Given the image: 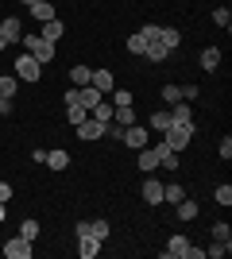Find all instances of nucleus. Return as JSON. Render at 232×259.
<instances>
[{"label": "nucleus", "instance_id": "obj_42", "mask_svg": "<svg viewBox=\"0 0 232 259\" xmlns=\"http://www.w3.org/2000/svg\"><path fill=\"white\" fill-rule=\"evenodd\" d=\"M0 51H8V35L0 31Z\"/></svg>", "mask_w": 232, "mask_h": 259}, {"label": "nucleus", "instance_id": "obj_24", "mask_svg": "<svg viewBox=\"0 0 232 259\" xmlns=\"http://www.w3.org/2000/svg\"><path fill=\"white\" fill-rule=\"evenodd\" d=\"M109 232H112V228H109V221H105V217H101V221H89V236H93V240H101V244H105V240H109Z\"/></svg>", "mask_w": 232, "mask_h": 259}, {"label": "nucleus", "instance_id": "obj_15", "mask_svg": "<svg viewBox=\"0 0 232 259\" xmlns=\"http://www.w3.org/2000/svg\"><path fill=\"white\" fill-rule=\"evenodd\" d=\"M47 166H51V170H66L70 166V151H62V147H55V151H47Z\"/></svg>", "mask_w": 232, "mask_h": 259}, {"label": "nucleus", "instance_id": "obj_41", "mask_svg": "<svg viewBox=\"0 0 232 259\" xmlns=\"http://www.w3.org/2000/svg\"><path fill=\"white\" fill-rule=\"evenodd\" d=\"M0 201H4V205L12 201V186H8V182H0Z\"/></svg>", "mask_w": 232, "mask_h": 259}, {"label": "nucleus", "instance_id": "obj_18", "mask_svg": "<svg viewBox=\"0 0 232 259\" xmlns=\"http://www.w3.org/2000/svg\"><path fill=\"white\" fill-rule=\"evenodd\" d=\"M101 97H105V93H97L93 85H81V89H77V105H81V108H93Z\"/></svg>", "mask_w": 232, "mask_h": 259}, {"label": "nucleus", "instance_id": "obj_38", "mask_svg": "<svg viewBox=\"0 0 232 259\" xmlns=\"http://www.w3.org/2000/svg\"><path fill=\"white\" fill-rule=\"evenodd\" d=\"M140 35H144V39H151V43H155V39H159V23H147V27H140Z\"/></svg>", "mask_w": 232, "mask_h": 259}, {"label": "nucleus", "instance_id": "obj_34", "mask_svg": "<svg viewBox=\"0 0 232 259\" xmlns=\"http://www.w3.org/2000/svg\"><path fill=\"white\" fill-rule=\"evenodd\" d=\"M213 197H217V205H232V186H228V182L217 186V190H213Z\"/></svg>", "mask_w": 232, "mask_h": 259}, {"label": "nucleus", "instance_id": "obj_17", "mask_svg": "<svg viewBox=\"0 0 232 259\" xmlns=\"http://www.w3.org/2000/svg\"><path fill=\"white\" fill-rule=\"evenodd\" d=\"M27 8H31V16H35L39 23L55 20V4H51V0H35V4H27Z\"/></svg>", "mask_w": 232, "mask_h": 259}, {"label": "nucleus", "instance_id": "obj_30", "mask_svg": "<svg viewBox=\"0 0 232 259\" xmlns=\"http://www.w3.org/2000/svg\"><path fill=\"white\" fill-rule=\"evenodd\" d=\"M89 74H93V70H89V66H74V70H70V77H74V89L89 85Z\"/></svg>", "mask_w": 232, "mask_h": 259}, {"label": "nucleus", "instance_id": "obj_27", "mask_svg": "<svg viewBox=\"0 0 232 259\" xmlns=\"http://www.w3.org/2000/svg\"><path fill=\"white\" fill-rule=\"evenodd\" d=\"M16 85H20V77H16V74H0V97H8V101H12Z\"/></svg>", "mask_w": 232, "mask_h": 259}, {"label": "nucleus", "instance_id": "obj_31", "mask_svg": "<svg viewBox=\"0 0 232 259\" xmlns=\"http://www.w3.org/2000/svg\"><path fill=\"white\" fill-rule=\"evenodd\" d=\"M85 116H89V108H81V105H66V120L74 124V128H77V124H81Z\"/></svg>", "mask_w": 232, "mask_h": 259}, {"label": "nucleus", "instance_id": "obj_26", "mask_svg": "<svg viewBox=\"0 0 232 259\" xmlns=\"http://www.w3.org/2000/svg\"><path fill=\"white\" fill-rule=\"evenodd\" d=\"M174 209H178V221H194L198 217V201H190V197H182Z\"/></svg>", "mask_w": 232, "mask_h": 259}, {"label": "nucleus", "instance_id": "obj_21", "mask_svg": "<svg viewBox=\"0 0 232 259\" xmlns=\"http://www.w3.org/2000/svg\"><path fill=\"white\" fill-rule=\"evenodd\" d=\"M77 251H81V259H93L101 251V240H93V236H77Z\"/></svg>", "mask_w": 232, "mask_h": 259}, {"label": "nucleus", "instance_id": "obj_33", "mask_svg": "<svg viewBox=\"0 0 232 259\" xmlns=\"http://www.w3.org/2000/svg\"><path fill=\"white\" fill-rule=\"evenodd\" d=\"M182 101V85H163V105H178Z\"/></svg>", "mask_w": 232, "mask_h": 259}, {"label": "nucleus", "instance_id": "obj_2", "mask_svg": "<svg viewBox=\"0 0 232 259\" xmlns=\"http://www.w3.org/2000/svg\"><path fill=\"white\" fill-rule=\"evenodd\" d=\"M12 74L20 77V81H39V77H43V62H35L31 54L23 51L20 58H16V62H12Z\"/></svg>", "mask_w": 232, "mask_h": 259}, {"label": "nucleus", "instance_id": "obj_28", "mask_svg": "<svg viewBox=\"0 0 232 259\" xmlns=\"http://www.w3.org/2000/svg\"><path fill=\"white\" fill-rule=\"evenodd\" d=\"M112 120L128 128V124H135V108H132V105H120V108H116V112H112Z\"/></svg>", "mask_w": 232, "mask_h": 259}, {"label": "nucleus", "instance_id": "obj_20", "mask_svg": "<svg viewBox=\"0 0 232 259\" xmlns=\"http://www.w3.org/2000/svg\"><path fill=\"white\" fill-rule=\"evenodd\" d=\"M144 58H147V62H166V58H170V51H166V47L159 43V39H155V43H147Z\"/></svg>", "mask_w": 232, "mask_h": 259}, {"label": "nucleus", "instance_id": "obj_6", "mask_svg": "<svg viewBox=\"0 0 232 259\" xmlns=\"http://www.w3.org/2000/svg\"><path fill=\"white\" fill-rule=\"evenodd\" d=\"M101 136H105V124H97L93 116H85L81 124H77V140L81 143H93V140H101Z\"/></svg>", "mask_w": 232, "mask_h": 259}, {"label": "nucleus", "instance_id": "obj_4", "mask_svg": "<svg viewBox=\"0 0 232 259\" xmlns=\"http://www.w3.org/2000/svg\"><path fill=\"white\" fill-rule=\"evenodd\" d=\"M190 140H194V128H182V124H170V128L163 132V143L170 151H186Z\"/></svg>", "mask_w": 232, "mask_h": 259}, {"label": "nucleus", "instance_id": "obj_36", "mask_svg": "<svg viewBox=\"0 0 232 259\" xmlns=\"http://www.w3.org/2000/svg\"><path fill=\"white\" fill-rule=\"evenodd\" d=\"M112 105L120 108V105H132V93L128 89H112Z\"/></svg>", "mask_w": 232, "mask_h": 259}, {"label": "nucleus", "instance_id": "obj_32", "mask_svg": "<svg viewBox=\"0 0 232 259\" xmlns=\"http://www.w3.org/2000/svg\"><path fill=\"white\" fill-rule=\"evenodd\" d=\"M147 43H151V39H144V35L135 31V35H132V39H128V51H132V54H140V58H144V51H147Z\"/></svg>", "mask_w": 232, "mask_h": 259}, {"label": "nucleus", "instance_id": "obj_3", "mask_svg": "<svg viewBox=\"0 0 232 259\" xmlns=\"http://www.w3.org/2000/svg\"><path fill=\"white\" fill-rule=\"evenodd\" d=\"M23 47L35 62H55V43H47L43 35H23Z\"/></svg>", "mask_w": 232, "mask_h": 259}, {"label": "nucleus", "instance_id": "obj_35", "mask_svg": "<svg viewBox=\"0 0 232 259\" xmlns=\"http://www.w3.org/2000/svg\"><path fill=\"white\" fill-rule=\"evenodd\" d=\"M213 23L228 31V27H232V12H228V8H217V12H213Z\"/></svg>", "mask_w": 232, "mask_h": 259}, {"label": "nucleus", "instance_id": "obj_11", "mask_svg": "<svg viewBox=\"0 0 232 259\" xmlns=\"http://www.w3.org/2000/svg\"><path fill=\"white\" fill-rule=\"evenodd\" d=\"M39 35H43L47 43H58V39L66 35V23H62V20L55 16V20H47V23H43V31H39Z\"/></svg>", "mask_w": 232, "mask_h": 259}, {"label": "nucleus", "instance_id": "obj_22", "mask_svg": "<svg viewBox=\"0 0 232 259\" xmlns=\"http://www.w3.org/2000/svg\"><path fill=\"white\" fill-rule=\"evenodd\" d=\"M147 124H151L155 132H166V128H170V108H155V112H151V120H147Z\"/></svg>", "mask_w": 232, "mask_h": 259}, {"label": "nucleus", "instance_id": "obj_19", "mask_svg": "<svg viewBox=\"0 0 232 259\" xmlns=\"http://www.w3.org/2000/svg\"><path fill=\"white\" fill-rule=\"evenodd\" d=\"M182 197H186V186H182V182H166V186H163V201H170V205H178Z\"/></svg>", "mask_w": 232, "mask_h": 259}, {"label": "nucleus", "instance_id": "obj_13", "mask_svg": "<svg viewBox=\"0 0 232 259\" xmlns=\"http://www.w3.org/2000/svg\"><path fill=\"white\" fill-rule=\"evenodd\" d=\"M112 112H116V105H112V101H105V97H101L97 105L89 108V116L97 120V124H109V120H112Z\"/></svg>", "mask_w": 232, "mask_h": 259}, {"label": "nucleus", "instance_id": "obj_44", "mask_svg": "<svg viewBox=\"0 0 232 259\" xmlns=\"http://www.w3.org/2000/svg\"><path fill=\"white\" fill-rule=\"evenodd\" d=\"M23 4H35V0H23Z\"/></svg>", "mask_w": 232, "mask_h": 259}, {"label": "nucleus", "instance_id": "obj_23", "mask_svg": "<svg viewBox=\"0 0 232 259\" xmlns=\"http://www.w3.org/2000/svg\"><path fill=\"white\" fill-rule=\"evenodd\" d=\"M159 166H166V170H178V151H170L166 143H159Z\"/></svg>", "mask_w": 232, "mask_h": 259}, {"label": "nucleus", "instance_id": "obj_43", "mask_svg": "<svg viewBox=\"0 0 232 259\" xmlns=\"http://www.w3.org/2000/svg\"><path fill=\"white\" fill-rule=\"evenodd\" d=\"M4 213H8V209H4V201H0V221H8V217H4Z\"/></svg>", "mask_w": 232, "mask_h": 259}, {"label": "nucleus", "instance_id": "obj_29", "mask_svg": "<svg viewBox=\"0 0 232 259\" xmlns=\"http://www.w3.org/2000/svg\"><path fill=\"white\" fill-rule=\"evenodd\" d=\"M20 236H23V240H31V244L39 240V221H35V217H27V221L20 225Z\"/></svg>", "mask_w": 232, "mask_h": 259}, {"label": "nucleus", "instance_id": "obj_8", "mask_svg": "<svg viewBox=\"0 0 232 259\" xmlns=\"http://www.w3.org/2000/svg\"><path fill=\"white\" fill-rule=\"evenodd\" d=\"M120 140L128 143L132 151H140V147H147V128H144V124H128V128H124V136H120Z\"/></svg>", "mask_w": 232, "mask_h": 259}, {"label": "nucleus", "instance_id": "obj_12", "mask_svg": "<svg viewBox=\"0 0 232 259\" xmlns=\"http://www.w3.org/2000/svg\"><path fill=\"white\" fill-rule=\"evenodd\" d=\"M159 43H163L166 51L174 54L178 47H182V31H178V27H159Z\"/></svg>", "mask_w": 232, "mask_h": 259}, {"label": "nucleus", "instance_id": "obj_9", "mask_svg": "<svg viewBox=\"0 0 232 259\" xmlns=\"http://www.w3.org/2000/svg\"><path fill=\"white\" fill-rule=\"evenodd\" d=\"M140 194H144L147 205H163V182H159V178H151V174L144 178V190H140Z\"/></svg>", "mask_w": 232, "mask_h": 259}, {"label": "nucleus", "instance_id": "obj_1", "mask_svg": "<svg viewBox=\"0 0 232 259\" xmlns=\"http://www.w3.org/2000/svg\"><path fill=\"white\" fill-rule=\"evenodd\" d=\"M205 255V248H194V240L186 236H170L163 248V259H201Z\"/></svg>", "mask_w": 232, "mask_h": 259}, {"label": "nucleus", "instance_id": "obj_16", "mask_svg": "<svg viewBox=\"0 0 232 259\" xmlns=\"http://www.w3.org/2000/svg\"><path fill=\"white\" fill-rule=\"evenodd\" d=\"M159 166V147H140V170L151 174Z\"/></svg>", "mask_w": 232, "mask_h": 259}, {"label": "nucleus", "instance_id": "obj_25", "mask_svg": "<svg viewBox=\"0 0 232 259\" xmlns=\"http://www.w3.org/2000/svg\"><path fill=\"white\" fill-rule=\"evenodd\" d=\"M217 66H221V51H217V47H205V51H201V70H217Z\"/></svg>", "mask_w": 232, "mask_h": 259}, {"label": "nucleus", "instance_id": "obj_40", "mask_svg": "<svg viewBox=\"0 0 232 259\" xmlns=\"http://www.w3.org/2000/svg\"><path fill=\"white\" fill-rule=\"evenodd\" d=\"M221 159H232V140H228V136L221 140Z\"/></svg>", "mask_w": 232, "mask_h": 259}, {"label": "nucleus", "instance_id": "obj_39", "mask_svg": "<svg viewBox=\"0 0 232 259\" xmlns=\"http://www.w3.org/2000/svg\"><path fill=\"white\" fill-rule=\"evenodd\" d=\"M198 93H201L198 85H186V89H182V101H190V105H194V101H198Z\"/></svg>", "mask_w": 232, "mask_h": 259}, {"label": "nucleus", "instance_id": "obj_5", "mask_svg": "<svg viewBox=\"0 0 232 259\" xmlns=\"http://www.w3.org/2000/svg\"><path fill=\"white\" fill-rule=\"evenodd\" d=\"M31 251H35V244L23 240V236H12L8 244H4V255L8 259H31Z\"/></svg>", "mask_w": 232, "mask_h": 259}, {"label": "nucleus", "instance_id": "obj_7", "mask_svg": "<svg viewBox=\"0 0 232 259\" xmlns=\"http://www.w3.org/2000/svg\"><path fill=\"white\" fill-rule=\"evenodd\" d=\"M170 124L194 128V105H190V101H178V105H170Z\"/></svg>", "mask_w": 232, "mask_h": 259}, {"label": "nucleus", "instance_id": "obj_37", "mask_svg": "<svg viewBox=\"0 0 232 259\" xmlns=\"http://www.w3.org/2000/svg\"><path fill=\"white\" fill-rule=\"evenodd\" d=\"M213 240H232V228L224 225V221H221V225H213Z\"/></svg>", "mask_w": 232, "mask_h": 259}, {"label": "nucleus", "instance_id": "obj_14", "mask_svg": "<svg viewBox=\"0 0 232 259\" xmlns=\"http://www.w3.org/2000/svg\"><path fill=\"white\" fill-rule=\"evenodd\" d=\"M0 31L8 35V47H12V43H20V39H23V23L16 20V16H8V20L0 23Z\"/></svg>", "mask_w": 232, "mask_h": 259}, {"label": "nucleus", "instance_id": "obj_10", "mask_svg": "<svg viewBox=\"0 0 232 259\" xmlns=\"http://www.w3.org/2000/svg\"><path fill=\"white\" fill-rule=\"evenodd\" d=\"M89 85L97 89V93H112V89H116V77H112L109 70H93V74H89Z\"/></svg>", "mask_w": 232, "mask_h": 259}]
</instances>
